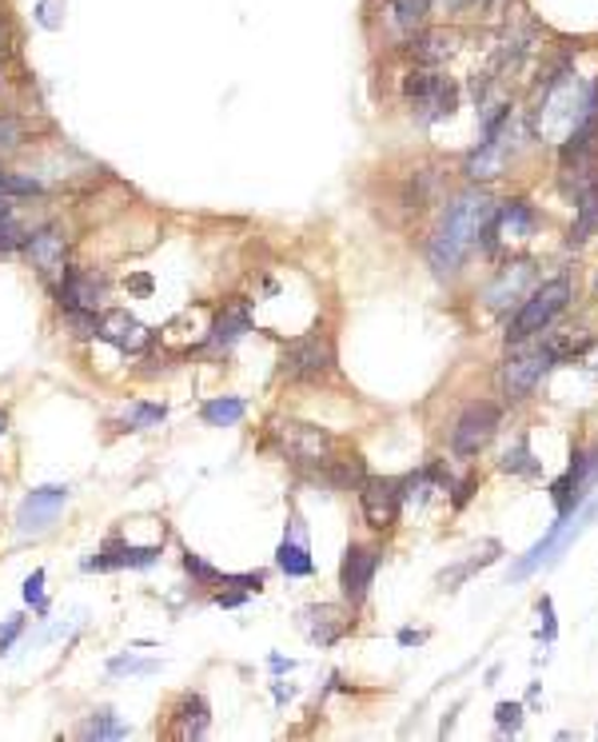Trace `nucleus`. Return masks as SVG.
<instances>
[{
    "label": "nucleus",
    "mask_w": 598,
    "mask_h": 742,
    "mask_svg": "<svg viewBox=\"0 0 598 742\" xmlns=\"http://www.w3.org/2000/svg\"><path fill=\"white\" fill-rule=\"evenodd\" d=\"M491 216H495V200H491L487 192H479V188L459 192V196L447 204L440 228H435V235H431V244H428L431 268L440 276L459 272L467 256L483 244Z\"/></svg>",
    "instance_id": "nucleus-1"
},
{
    "label": "nucleus",
    "mask_w": 598,
    "mask_h": 742,
    "mask_svg": "<svg viewBox=\"0 0 598 742\" xmlns=\"http://www.w3.org/2000/svg\"><path fill=\"white\" fill-rule=\"evenodd\" d=\"M583 124H598V88H583L578 85V76L571 73H559L550 76L547 92L538 100V112H535V132L538 140H547V144H562V140L578 132Z\"/></svg>",
    "instance_id": "nucleus-2"
},
{
    "label": "nucleus",
    "mask_w": 598,
    "mask_h": 742,
    "mask_svg": "<svg viewBox=\"0 0 598 742\" xmlns=\"http://www.w3.org/2000/svg\"><path fill=\"white\" fill-rule=\"evenodd\" d=\"M567 299H571V284H567L562 276L559 280H550V284L535 287V292L519 304V311H514L511 328H507V340H511V344H523V340L538 335L543 328H550L555 316L567 308Z\"/></svg>",
    "instance_id": "nucleus-3"
},
{
    "label": "nucleus",
    "mask_w": 598,
    "mask_h": 742,
    "mask_svg": "<svg viewBox=\"0 0 598 742\" xmlns=\"http://www.w3.org/2000/svg\"><path fill=\"white\" fill-rule=\"evenodd\" d=\"M404 97L416 104V112L423 120H447L455 112V104H459V88H455L451 76H443L423 64L416 73H407Z\"/></svg>",
    "instance_id": "nucleus-4"
},
{
    "label": "nucleus",
    "mask_w": 598,
    "mask_h": 742,
    "mask_svg": "<svg viewBox=\"0 0 598 742\" xmlns=\"http://www.w3.org/2000/svg\"><path fill=\"white\" fill-rule=\"evenodd\" d=\"M271 435H276V447H280L283 456L292 459V463H304V468H328L331 451H335L331 432H323L316 423L276 420Z\"/></svg>",
    "instance_id": "nucleus-5"
},
{
    "label": "nucleus",
    "mask_w": 598,
    "mask_h": 742,
    "mask_svg": "<svg viewBox=\"0 0 598 742\" xmlns=\"http://www.w3.org/2000/svg\"><path fill=\"white\" fill-rule=\"evenodd\" d=\"M555 359L559 356L550 351V344L514 347L511 356H507V363H502V375H499L502 392H507L511 399H526L538 384H543V375L555 368Z\"/></svg>",
    "instance_id": "nucleus-6"
},
{
    "label": "nucleus",
    "mask_w": 598,
    "mask_h": 742,
    "mask_svg": "<svg viewBox=\"0 0 598 742\" xmlns=\"http://www.w3.org/2000/svg\"><path fill=\"white\" fill-rule=\"evenodd\" d=\"M335 368V347L323 332H311V335H300L292 344L283 347V363L280 371L295 384H311V380H323L331 375Z\"/></svg>",
    "instance_id": "nucleus-7"
},
{
    "label": "nucleus",
    "mask_w": 598,
    "mask_h": 742,
    "mask_svg": "<svg viewBox=\"0 0 598 742\" xmlns=\"http://www.w3.org/2000/svg\"><path fill=\"white\" fill-rule=\"evenodd\" d=\"M502 423V411L499 404H487V399H479V404H471V408L459 415V423H455L451 432V451L459 459H471L479 456L483 447L495 439V432H499Z\"/></svg>",
    "instance_id": "nucleus-8"
},
{
    "label": "nucleus",
    "mask_w": 598,
    "mask_h": 742,
    "mask_svg": "<svg viewBox=\"0 0 598 742\" xmlns=\"http://www.w3.org/2000/svg\"><path fill=\"white\" fill-rule=\"evenodd\" d=\"M514 156V137H511V116L499 120L487 132V140L467 156V176L471 180H495L507 172V161Z\"/></svg>",
    "instance_id": "nucleus-9"
},
{
    "label": "nucleus",
    "mask_w": 598,
    "mask_h": 742,
    "mask_svg": "<svg viewBox=\"0 0 598 742\" xmlns=\"http://www.w3.org/2000/svg\"><path fill=\"white\" fill-rule=\"evenodd\" d=\"M359 503H364V520L383 532L391 523L399 520V508H404V499H399V479H387V475H364L359 483Z\"/></svg>",
    "instance_id": "nucleus-10"
},
{
    "label": "nucleus",
    "mask_w": 598,
    "mask_h": 742,
    "mask_svg": "<svg viewBox=\"0 0 598 742\" xmlns=\"http://www.w3.org/2000/svg\"><path fill=\"white\" fill-rule=\"evenodd\" d=\"M376 567H379V555L371 547L364 543H352L347 547V555H343V567H340V587H343V599L352 606H359L371 591V579H376Z\"/></svg>",
    "instance_id": "nucleus-11"
},
{
    "label": "nucleus",
    "mask_w": 598,
    "mask_h": 742,
    "mask_svg": "<svg viewBox=\"0 0 598 742\" xmlns=\"http://www.w3.org/2000/svg\"><path fill=\"white\" fill-rule=\"evenodd\" d=\"M538 228V216H535V208L526 204V200H507L502 208H495V216H491V223H487V235H483V244L487 247H495L499 240H526V235L535 232Z\"/></svg>",
    "instance_id": "nucleus-12"
},
{
    "label": "nucleus",
    "mask_w": 598,
    "mask_h": 742,
    "mask_svg": "<svg viewBox=\"0 0 598 742\" xmlns=\"http://www.w3.org/2000/svg\"><path fill=\"white\" fill-rule=\"evenodd\" d=\"M595 515H598V503H595V508H586L583 515H578V523H574V527H571V520H559V523H555V527H550V535H547V539H543V543H535V547H531V555H526L523 563L514 567V579H526L531 571H538V567H543V563H550V559H555V551H562V547L571 543L574 535L583 532V527H586V523H590V520H595Z\"/></svg>",
    "instance_id": "nucleus-13"
},
{
    "label": "nucleus",
    "mask_w": 598,
    "mask_h": 742,
    "mask_svg": "<svg viewBox=\"0 0 598 742\" xmlns=\"http://www.w3.org/2000/svg\"><path fill=\"white\" fill-rule=\"evenodd\" d=\"M97 335H104L109 344H116L120 351H132V356H140V351L152 344V332H148V323H140L132 311H124V308L104 311V316H100V332Z\"/></svg>",
    "instance_id": "nucleus-14"
},
{
    "label": "nucleus",
    "mask_w": 598,
    "mask_h": 742,
    "mask_svg": "<svg viewBox=\"0 0 598 742\" xmlns=\"http://www.w3.org/2000/svg\"><path fill=\"white\" fill-rule=\"evenodd\" d=\"M64 503H68V487L52 483V487H40V491L28 495L25 503H21V515H16V520H21L25 532H44V527L56 520V511H61Z\"/></svg>",
    "instance_id": "nucleus-15"
},
{
    "label": "nucleus",
    "mask_w": 598,
    "mask_h": 742,
    "mask_svg": "<svg viewBox=\"0 0 598 742\" xmlns=\"http://www.w3.org/2000/svg\"><path fill=\"white\" fill-rule=\"evenodd\" d=\"M431 13V0H387L383 9V25L395 40H411L423 33Z\"/></svg>",
    "instance_id": "nucleus-16"
},
{
    "label": "nucleus",
    "mask_w": 598,
    "mask_h": 742,
    "mask_svg": "<svg viewBox=\"0 0 598 742\" xmlns=\"http://www.w3.org/2000/svg\"><path fill=\"white\" fill-rule=\"evenodd\" d=\"M531 284H535V264L519 260V264H511L507 272H499V280L483 292V299H487V308H511V304H519V296H523Z\"/></svg>",
    "instance_id": "nucleus-17"
},
{
    "label": "nucleus",
    "mask_w": 598,
    "mask_h": 742,
    "mask_svg": "<svg viewBox=\"0 0 598 742\" xmlns=\"http://www.w3.org/2000/svg\"><path fill=\"white\" fill-rule=\"evenodd\" d=\"M25 252L33 268L40 276H61L64 272V235L56 228H44V232H33L25 240Z\"/></svg>",
    "instance_id": "nucleus-18"
},
{
    "label": "nucleus",
    "mask_w": 598,
    "mask_h": 742,
    "mask_svg": "<svg viewBox=\"0 0 598 742\" xmlns=\"http://www.w3.org/2000/svg\"><path fill=\"white\" fill-rule=\"evenodd\" d=\"M100 299H104V284H100L97 276L76 272V268H64V280H61V304H64V308L97 311Z\"/></svg>",
    "instance_id": "nucleus-19"
},
{
    "label": "nucleus",
    "mask_w": 598,
    "mask_h": 742,
    "mask_svg": "<svg viewBox=\"0 0 598 742\" xmlns=\"http://www.w3.org/2000/svg\"><path fill=\"white\" fill-rule=\"evenodd\" d=\"M455 49H459V37H455V33H419V37H411V56H416L419 64H428V68L451 61Z\"/></svg>",
    "instance_id": "nucleus-20"
},
{
    "label": "nucleus",
    "mask_w": 598,
    "mask_h": 742,
    "mask_svg": "<svg viewBox=\"0 0 598 742\" xmlns=\"http://www.w3.org/2000/svg\"><path fill=\"white\" fill-rule=\"evenodd\" d=\"M598 232V184L583 188L578 192V204H574V223H571V247H583L590 235Z\"/></svg>",
    "instance_id": "nucleus-21"
},
{
    "label": "nucleus",
    "mask_w": 598,
    "mask_h": 742,
    "mask_svg": "<svg viewBox=\"0 0 598 742\" xmlns=\"http://www.w3.org/2000/svg\"><path fill=\"white\" fill-rule=\"evenodd\" d=\"M252 328V320H247V308H224L220 320L212 323V351H228V347L236 344V340H244V332Z\"/></svg>",
    "instance_id": "nucleus-22"
},
{
    "label": "nucleus",
    "mask_w": 598,
    "mask_h": 742,
    "mask_svg": "<svg viewBox=\"0 0 598 742\" xmlns=\"http://www.w3.org/2000/svg\"><path fill=\"white\" fill-rule=\"evenodd\" d=\"M307 618H311V623H307V635H311L319 647H331L343 631H347V618H340L335 606H311Z\"/></svg>",
    "instance_id": "nucleus-23"
},
{
    "label": "nucleus",
    "mask_w": 598,
    "mask_h": 742,
    "mask_svg": "<svg viewBox=\"0 0 598 742\" xmlns=\"http://www.w3.org/2000/svg\"><path fill=\"white\" fill-rule=\"evenodd\" d=\"M204 730H208V706L200 694H188L180 703V715H176V739H204Z\"/></svg>",
    "instance_id": "nucleus-24"
},
{
    "label": "nucleus",
    "mask_w": 598,
    "mask_h": 742,
    "mask_svg": "<svg viewBox=\"0 0 598 742\" xmlns=\"http://www.w3.org/2000/svg\"><path fill=\"white\" fill-rule=\"evenodd\" d=\"M507 475H526V479H535V475H543V463L535 459V451H531V439H514L511 447H507V456H502L499 463Z\"/></svg>",
    "instance_id": "nucleus-25"
},
{
    "label": "nucleus",
    "mask_w": 598,
    "mask_h": 742,
    "mask_svg": "<svg viewBox=\"0 0 598 742\" xmlns=\"http://www.w3.org/2000/svg\"><path fill=\"white\" fill-rule=\"evenodd\" d=\"M244 399H236V396H220V399H208L204 404V423H212V427H236V423L244 420Z\"/></svg>",
    "instance_id": "nucleus-26"
},
{
    "label": "nucleus",
    "mask_w": 598,
    "mask_h": 742,
    "mask_svg": "<svg viewBox=\"0 0 598 742\" xmlns=\"http://www.w3.org/2000/svg\"><path fill=\"white\" fill-rule=\"evenodd\" d=\"M276 563H280L283 575H311V567H316L304 539H283L280 551H276Z\"/></svg>",
    "instance_id": "nucleus-27"
},
{
    "label": "nucleus",
    "mask_w": 598,
    "mask_h": 742,
    "mask_svg": "<svg viewBox=\"0 0 598 742\" xmlns=\"http://www.w3.org/2000/svg\"><path fill=\"white\" fill-rule=\"evenodd\" d=\"M80 734H85V739H128V734H132V730L124 727L120 718L112 715V711H97V715L88 718L85 727H80Z\"/></svg>",
    "instance_id": "nucleus-28"
},
{
    "label": "nucleus",
    "mask_w": 598,
    "mask_h": 742,
    "mask_svg": "<svg viewBox=\"0 0 598 742\" xmlns=\"http://www.w3.org/2000/svg\"><path fill=\"white\" fill-rule=\"evenodd\" d=\"M323 471H328L331 483H340V487H352V483L359 487V483H364V459H359V456H347V459L331 456Z\"/></svg>",
    "instance_id": "nucleus-29"
},
{
    "label": "nucleus",
    "mask_w": 598,
    "mask_h": 742,
    "mask_svg": "<svg viewBox=\"0 0 598 742\" xmlns=\"http://www.w3.org/2000/svg\"><path fill=\"white\" fill-rule=\"evenodd\" d=\"M21 244H25V232H21L13 208L0 204V252H13V247H21Z\"/></svg>",
    "instance_id": "nucleus-30"
},
{
    "label": "nucleus",
    "mask_w": 598,
    "mask_h": 742,
    "mask_svg": "<svg viewBox=\"0 0 598 742\" xmlns=\"http://www.w3.org/2000/svg\"><path fill=\"white\" fill-rule=\"evenodd\" d=\"M64 323L73 328L76 340H92L100 332V320L97 311H76V308H64Z\"/></svg>",
    "instance_id": "nucleus-31"
},
{
    "label": "nucleus",
    "mask_w": 598,
    "mask_h": 742,
    "mask_svg": "<svg viewBox=\"0 0 598 742\" xmlns=\"http://www.w3.org/2000/svg\"><path fill=\"white\" fill-rule=\"evenodd\" d=\"M164 415L168 411L160 408V404H136L124 420H128V427H156V423H164Z\"/></svg>",
    "instance_id": "nucleus-32"
},
{
    "label": "nucleus",
    "mask_w": 598,
    "mask_h": 742,
    "mask_svg": "<svg viewBox=\"0 0 598 742\" xmlns=\"http://www.w3.org/2000/svg\"><path fill=\"white\" fill-rule=\"evenodd\" d=\"M495 722H499V730H519L523 727V706L519 703H499L495 706Z\"/></svg>",
    "instance_id": "nucleus-33"
},
{
    "label": "nucleus",
    "mask_w": 598,
    "mask_h": 742,
    "mask_svg": "<svg viewBox=\"0 0 598 742\" xmlns=\"http://www.w3.org/2000/svg\"><path fill=\"white\" fill-rule=\"evenodd\" d=\"M183 567L192 571L195 579H204V583H220V579H224L220 571H216V567H208V563H204V559H200V555H192V551L183 555Z\"/></svg>",
    "instance_id": "nucleus-34"
},
{
    "label": "nucleus",
    "mask_w": 598,
    "mask_h": 742,
    "mask_svg": "<svg viewBox=\"0 0 598 742\" xmlns=\"http://www.w3.org/2000/svg\"><path fill=\"white\" fill-rule=\"evenodd\" d=\"M25 599L44 611V571H33V579L25 583Z\"/></svg>",
    "instance_id": "nucleus-35"
},
{
    "label": "nucleus",
    "mask_w": 598,
    "mask_h": 742,
    "mask_svg": "<svg viewBox=\"0 0 598 742\" xmlns=\"http://www.w3.org/2000/svg\"><path fill=\"white\" fill-rule=\"evenodd\" d=\"M538 615H543V639H555V606H550V599L547 594H543V599H538Z\"/></svg>",
    "instance_id": "nucleus-36"
},
{
    "label": "nucleus",
    "mask_w": 598,
    "mask_h": 742,
    "mask_svg": "<svg viewBox=\"0 0 598 742\" xmlns=\"http://www.w3.org/2000/svg\"><path fill=\"white\" fill-rule=\"evenodd\" d=\"M109 670H112V675H124V670H136V675H144V670H152V663H140V658H112Z\"/></svg>",
    "instance_id": "nucleus-37"
},
{
    "label": "nucleus",
    "mask_w": 598,
    "mask_h": 742,
    "mask_svg": "<svg viewBox=\"0 0 598 742\" xmlns=\"http://www.w3.org/2000/svg\"><path fill=\"white\" fill-rule=\"evenodd\" d=\"M483 0H431V9H447V13H471Z\"/></svg>",
    "instance_id": "nucleus-38"
},
{
    "label": "nucleus",
    "mask_w": 598,
    "mask_h": 742,
    "mask_svg": "<svg viewBox=\"0 0 598 742\" xmlns=\"http://www.w3.org/2000/svg\"><path fill=\"white\" fill-rule=\"evenodd\" d=\"M21 627H25V618H9V627L0 631V655H4L9 647H13V639L21 635Z\"/></svg>",
    "instance_id": "nucleus-39"
},
{
    "label": "nucleus",
    "mask_w": 598,
    "mask_h": 742,
    "mask_svg": "<svg viewBox=\"0 0 598 742\" xmlns=\"http://www.w3.org/2000/svg\"><path fill=\"white\" fill-rule=\"evenodd\" d=\"M423 639H428V635H416V631H404V635H399V643H407V647H411V643H423Z\"/></svg>",
    "instance_id": "nucleus-40"
},
{
    "label": "nucleus",
    "mask_w": 598,
    "mask_h": 742,
    "mask_svg": "<svg viewBox=\"0 0 598 742\" xmlns=\"http://www.w3.org/2000/svg\"><path fill=\"white\" fill-rule=\"evenodd\" d=\"M9 49V25H4V16H0V52Z\"/></svg>",
    "instance_id": "nucleus-41"
},
{
    "label": "nucleus",
    "mask_w": 598,
    "mask_h": 742,
    "mask_svg": "<svg viewBox=\"0 0 598 742\" xmlns=\"http://www.w3.org/2000/svg\"><path fill=\"white\" fill-rule=\"evenodd\" d=\"M4 427H9V420H4V415H0V435H4Z\"/></svg>",
    "instance_id": "nucleus-42"
},
{
    "label": "nucleus",
    "mask_w": 598,
    "mask_h": 742,
    "mask_svg": "<svg viewBox=\"0 0 598 742\" xmlns=\"http://www.w3.org/2000/svg\"><path fill=\"white\" fill-rule=\"evenodd\" d=\"M0 180H4V176H0Z\"/></svg>",
    "instance_id": "nucleus-43"
}]
</instances>
